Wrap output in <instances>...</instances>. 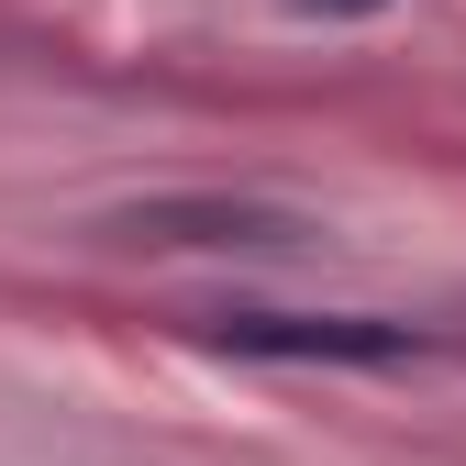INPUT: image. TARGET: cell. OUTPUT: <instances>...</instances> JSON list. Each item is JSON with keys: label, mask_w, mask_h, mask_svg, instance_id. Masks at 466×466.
Returning a JSON list of instances; mask_svg holds the SVG:
<instances>
[{"label": "cell", "mask_w": 466, "mask_h": 466, "mask_svg": "<svg viewBox=\"0 0 466 466\" xmlns=\"http://www.w3.org/2000/svg\"><path fill=\"white\" fill-rule=\"evenodd\" d=\"M311 23H367V12H389V0H300Z\"/></svg>", "instance_id": "cell-3"}, {"label": "cell", "mask_w": 466, "mask_h": 466, "mask_svg": "<svg viewBox=\"0 0 466 466\" xmlns=\"http://www.w3.org/2000/svg\"><path fill=\"white\" fill-rule=\"evenodd\" d=\"M200 333L256 367H411V356H433L422 322H378V311H211Z\"/></svg>", "instance_id": "cell-1"}, {"label": "cell", "mask_w": 466, "mask_h": 466, "mask_svg": "<svg viewBox=\"0 0 466 466\" xmlns=\"http://www.w3.org/2000/svg\"><path fill=\"white\" fill-rule=\"evenodd\" d=\"M134 245H233V256H267V245H300V222L278 200H145L123 211Z\"/></svg>", "instance_id": "cell-2"}]
</instances>
